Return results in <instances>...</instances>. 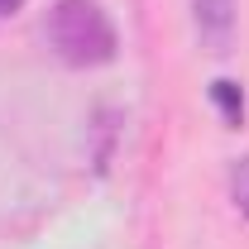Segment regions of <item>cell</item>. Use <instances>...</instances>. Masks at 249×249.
<instances>
[{"label": "cell", "instance_id": "3", "mask_svg": "<svg viewBox=\"0 0 249 249\" xmlns=\"http://www.w3.org/2000/svg\"><path fill=\"white\" fill-rule=\"evenodd\" d=\"M211 101H216L220 120L230 124V129H240V120H245V91H240V82H230V77L211 82Z\"/></svg>", "mask_w": 249, "mask_h": 249}, {"label": "cell", "instance_id": "4", "mask_svg": "<svg viewBox=\"0 0 249 249\" xmlns=\"http://www.w3.org/2000/svg\"><path fill=\"white\" fill-rule=\"evenodd\" d=\"M230 196H235V206L249 216V158H235L230 163Z\"/></svg>", "mask_w": 249, "mask_h": 249}, {"label": "cell", "instance_id": "2", "mask_svg": "<svg viewBox=\"0 0 249 249\" xmlns=\"http://www.w3.org/2000/svg\"><path fill=\"white\" fill-rule=\"evenodd\" d=\"M192 19L206 48L225 53L230 48V34H235V0H192Z\"/></svg>", "mask_w": 249, "mask_h": 249}, {"label": "cell", "instance_id": "5", "mask_svg": "<svg viewBox=\"0 0 249 249\" xmlns=\"http://www.w3.org/2000/svg\"><path fill=\"white\" fill-rule=\"evenodd\" d=\"M19 5H24V0H0V19H5V15H15Z\"/></svg>", "mask_w": 249, "mask_h": 249}, {"label": "cell", "instance_id": "1", "mask_svg": "<svg viewBox=\"0 0 249 249\" xmlns=\"http://www.w3.org/2000/svg\"><path fill=\"white\" fill-rule=\"evenodd\" d=\"M48 43L67 67H106L115 58L120 38H115V24L110 15L96 5V0H58L48 10Z\"/></svg>", "mask_w": 249, "mask_h": 249}]
</instances>
